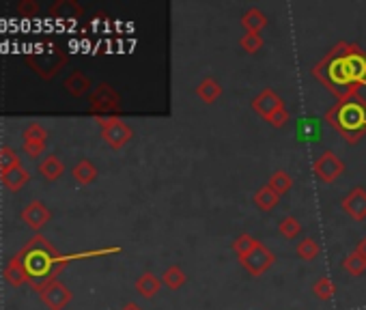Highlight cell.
<instances>
[{"instance_id":"6da1fadb","label":"cell","mask_w":366,"mask_h":310,"mask_svg":"<svg viewBox=\"0 0 366 310\" xmlns=\"http://www.w3.org/2000/svg\"><path fill=\"white\" fill-rule=\"evenodd\" d=\"M311 73L338 97V102L362 97L360 91L366 89V52L358 44L338 42Z\"/></svg>"},{"instance_id":"7a4b0ae2","label":"cell","mask_w":366,"mask_h":310,"mask_svg":"<svg viewBox=\"0 0 366 310\" xmlns=\"http://www.w3.org/2000/svg\"><path fill=\"white\" fill-rule=\"evenodd\" d=\"M20 255L26 267V282L35 293H42L52 280H59L56 276L67 265V257H63L39 232L24 244Z\"/></svg>"},{"instance_id":"3957f363","label":"cell","mask_w":366,"mask_h":310,"mask_svg":"<svg viewBox=\"0 0 366 310\" xmlns=\"http://www.w3.org/2000/svg\"><path fill=\"white\" fill-rule=\"evenodd\" d=\"M323 119L330 123L349 145H358L366 136V100L354 97V100H342L327 108Z\"/></svg>"},{"instance_id":"277c9868","label":"cell","mask_w":366,"mask_h":310,"mask_svg":"<svg viewBox=\"0 0 366 310\" xmlns=\"http://www.w3.org/2000/svg\"><path fill=\"white\" fill-rule=\"evenodd\" d=\"M26 63L39 78L50 80V78H54L56 73H59V69L67 63V54L56 44H50L42 52H35V54L26 56Z\"/></svg>"},{"instance_id":"5b68a950","label":"cell","mask_w":366,"mask_h":310,"mask_svg":"<svg viewBox=\"0 0 366 310\" xmlns=\"http://www.w3.org/2000/svg\"><path fill=\"white\" fill-rule=\"evenodd\" d=\"M119 110H121V95L110 84L102 82L91 91L89 112L95 116V119H98V116H117Z\"/></svg>"},{"instance_id":"8992f818","label":"cell","mask_w":366,"mask_h":310,"mask_svg":"<svg viewBox=\"0 0 366 310\" xmlns=\"http://www.w3.org/2000/svg\"><path fill=\"white\" fill-rule=\"evenodd\" d=\"M98 125L104 143L114 151H121L134 138V129L119 116H98Z\"/></svg>"},{"instance_id":"52a82bcc","label":"cell","mask_w":366,"mask_h":310,"mask_svg":"<svg viewBox=\"0 0 366 310\" xmlns=\"http://www.w3.org/2000/svg\"><path fill=\"white\" fill-rule=\"evenodd\" d=\"M313 170L317 174V179L323 183H334L340 174L345 172V164L334 151H323L319 158L313 162Z\"/></svg>"},{"instance_id":"ba28073f","label":"cell","mask_w":366,"mask_h":310,"mask_svg":"<svg viewBox=\"0 0 366 310\" xmlns=\"http://www.w3.org/2000/svg\"><path fill=\"white\" fill-rule=\"evenodd\" d=\"M274 261H276V257H274V252L269 250L267 246H263V244H259L253 252H250L248 257H244V259H239V263H241V267L248 271L250 276L253 278H259V276H263L265 271L274 265Z\"/></svg>"},{"instance_id":"9c48e42d","label":"cell","mask_w":366,"mask_h":310,"mask_svg":"<svg viewBox=\"0 0 366 310\" xmlns=\"http://www.w3.org/2000/svg\"><path fill=\"white\" fill-rule=\"evenodd\" d=\"M39 298L48 310H63L71 302L73 293H71V289L67 284H63L61 280H52L39 293Z\"/></svg>"},{"instance_id":"30bf717a","label":"cell","mask_w":366,"mask_h":310,"mask_svg":"<svg viewBox=\"0 0 366 310\" xmlns=\"http://www.w3.org/2000/svg\"><path fill=\"white\" fill-rule=\"evenodd\" d=\"M250 106H253V110L261 116L263 121H269L278 110L284 108V100H282V97H280L276 91L263 89V91L255 97L253 104H250Z\"/></svg>"},{"instance_id":"8fae6325","label":"cell","mask_w":366,"mask_h":310,"mask_svg":"<svg viewBox=\"0 0 366 310\" xmlns=\"http://www.w3.org/2000/svg\"><path fill=\"white\" fill-rule=\"evenodd\" d=\"M46 145H48V131L39 123H30L22 136V151L28 158L37 160L46 151Z\"/></svg>"},{"instance_id":"7c38bea8","label":"cell","mask_w":366,"mask_h":310,"mask_svg":"<svg viewBox=\"0 0 366 310\" xmlns=\"http://www.w3.org/2000/svg\"><path fill=\"white\" fill-rule=\"evenodd\" d=\"M50 218H52V213H50V209H48L42 201H30V203L22 209V213H20V220H22L30 230H35V235L50 222Z\"/></svg>"},{"instance_id":"4fadbf2b","label":"cell","mask_w":366,"mask_h":310,"mask_svg":"<svg viewBox=\"0 0 366 310\" xmlns=\"http://www.w3.org/2000/svg\"><path fill=\"white\" fill-rule=\"evenodd\" d=\"M342 211L356 222H364L366 220V190L364 188H354L340 203Z\"/></svg>"},{"instance_id":"5bb4252c","label":"cell","mask_w":366,"mask_h":310,"mask_svg":"<svg viewBox=\"0 0 366 310\" xmlns=\"http://www.w3.org/2000/svg\"><path fill=\"white\" fill-rule=\"evenodd\" d=\"M48 13L54 19H80L84 15V9L75 0H56L54 5H50Z\"/></svg>"},{"instance_id":"9a60e30c","label":"cell","mask_w":366,"mask_h":310,"mask_svg":"<svg viewBox=\"0 0 366 310\" xmlns=\"http://www.w3.org/2000/svg\"><path fill=\"white\" fill-rule=\"evenodd\" d=\"M5 282L11 284V286H22L26 284V267H24V261H22V255L17 252L15 257H11L5 265Z\"/></svg>"},{"instance_id":"2e32d148","label":"cell","mask_w":366,"mask_h":310,"mask_svg":"<svg viewBox=\"0 0 366 310\" xmlns=\"http://www.w3.org/2000/svg\"><path fill=\"white\" fill-rule=\"evenodd\" d=\"M28 179H30V174H28V170L22 164L15 166V168H9L5 172H0V183H3L11 192L22 190L28 183Z\"/></svg>"},{"instance_id":"e0dca14e","label":"cell","mask_w":366,"mask_h":310,"mask_svg":"<svg viewBox=\"0 0 366 310\" xmlns=\"http://www.w3.org/2000/svg\"><path fill=\"white\" fill-rule=\"evenodd\" d=\"M162 278H158L153 271H145L136 280V293H140V298L145 300H153L162 291Z\"/></svg>"},{"instance_id":"ac0fdd59","label":"cell","mask_w":366,"mask_h":310,"mask_svg":"<svg viewBox=\"0 0 366 310\" xmlns=\"http://www.w3.org/2000/svg\"><path fill=\"white\" fill-rule=\"evenodd\" d=\"M65 91L71 95V97H82L91 91L93 82H91V78L82 71H71L67 78H65V82H63Z\"/></svg>"},{"instance_id":"d6986e66","label":"cell","mask_w":366,"mask_h":310,"mask_svg":"<svg viewBox=\"0 0 366 310\" xmlns=\"http://www.w3.org/2000/svg\"><path fill=\"white\" fill-rule=\"evenodd\" d=\"M220 95H222V84L211 75L203 78L196 86V97L203 104H216L220 100Z\"/></svg>"},{"instance_id":"ffe728a7","label":"cell","mask_w":366,"mask_h":310,"mask_svg":"<svg viewBox=\"0 0 366 310\" xmlns=\"http://www.w3.org/2000/svg\"><path fill=\"white\" fill-rule=\"evenodd\" d=\"M267 24H269V19H267V15H265L259 7H250V9H246L244 15H241V26H244L246 33H257V35H261Z\"/></svg>"},{"instance_id":"44dd1931","label":"cell","mask_w":366,"mask_h":310,"mask_svg":"<svg viewBox=\"0 0 366 310\" xmlns=\"http://www.w3.org/2000/svg\"><path fill=\"white\" fill-rule=\"evenodd\" d=\"M65 172V164L59 160V155H48L46 160L39 162V174L46 181H59Z\"/></svg>"},{"instance_id":"7402d4cb","label":"cell","mask_w":366,"mask_h":310,"mask_svg":"<svg viewBox=\"0 0 366 310\" xmlns=\"http://www.w3.org/2000/svg\"><path fill=\"white\" fill-rule=\"evenodd\" d=\"M71 174H73L75 183H80V185H91L95 179H98V166H95L91 160L82 158L80 162H75V166L71 168Z\"/></svg>"},{"instance_id":"603a6c76","label":"cell","mask_w":366,"mask_h":310,"mask_svg":"<svg viewBox=\"0 0 366 310\" xmlns=\"http://www.w3.org/2000/svg\"><path fill=\"white\" fill-rule=\"evenodd\" d=\"M253 203H255V207L259 209V211H272V209H276L278 207V203H280V197L278 194L269 188V185H261L257 192H255V197H253Z\"/></svg>"},{"instance_id":"cb8c5ba5","label":"cell","mask_w":366,"mask_h":310,"mask_svg":"<svg viewBox=\"0 0 366 310\" xmlns=\"http://www.w3.org/2000/svg\"><path fill=\"white\" fill-rule=\"evenodd\" d=\"M321 136V123L315 116H306L298 123V138L302 143H317Z\"/></svg>"},{"instance_id":"d4e9b609","label":"cell","mask_w":366,"mask_h":310,"mask_svg":"<svg viewBox=\"0 0 366 310\" xmlns=\"http://www.w3.org/2000/svg\"><path fill=\"white\" fill-rule=\"evenodd\" d=\"M185 282H187V276H185V271L179 265H170L162 274V284L168 291H179V289L185 286Z\"/></svg>"},{"instance_id":"484cf974","label":"cell","mask_w":366,"mask_h":310,"mask_svg":"<svg viewBox=\"0 0 366 310\" xmlns=\"http://www.w3.org/2000/svg\"><path fill=\"white\" fill-rule=\"evenodd\" d=\"M267 185L272 188L278 194V197H284V194L293 188V179H291V174H289L286 170L278 168V170H274L272 174H269Z\"/></svg>"},{"instance_id":"4316f807","label":"cell","mask_w":366,"mask_h":310,"mask_svg":"<svg viewBox=\"0 0 366 310\" xmlns=\"http://www.w3.org/2000/svg\"><path fill=\"white\" fill-rule=\"evenodd\" d=\"M295 255H298L302 261H315V259H319V255H321V244H319L317 239H313V237H304V239H300L298 246H295Z\"/></svg>"},{"instance_id":"83f0119b","label":"cell","mask_w":366,"mask_h":310,"mask_svg":"<svg viewBox=\"0 0 366 310\" xmlns=\"http://www.w3.org/2000/svg\"><path fill=\"white\" fill-rule=\"evenodd\" d=\"M313 295L321 302H330L336 295V282L327 276H321L315 284H313Z\"/></svg>"},{"instance_id":"f1b7e54d","label":"cell","mask_w":366,"mask_h":310,"mask_svg":"<svg viewBox=\"0 0 366 310\" xmlns=\"http://www.w3.org/2000/svg\"><path fill=\"white\" fill-rule=\"evenodd\" d=\"M259 244H261V241H259L257 237H253V235H248V232H244V235H237V237H235V241L230 244V248H233V252L237 255V259H244V257H248L250 252H253Z\"/></svg>"},{"instance_id":"f546056e","label":"cell","mask_w":366,"mask_h":310,"mask_svg":"<svg viewBox=\"0 0 366 310\" xmlns=\"http://www.w3.org/2000/svg\"><path fill=\"white\" fill-rule=\"evenodd\" d=\"M278 232L284 239H298L302 235V222L295 216H284L278 224Z\"/></svg>"},{"instance_id":"4dcf8cb0","label":"cell","mask_w":366,"mask_h":310,"mask_svg":"<svg viewBox=\"0 0 366 310\" xmlns=\"http://www.w3.org/2000/svg\"><path fill=\"white\" fill-rule=\"evenodd\" d=\"M342 269H345L349 276L358 278V276H364V271H366V263H364V259L358 255V252L354 250V252H349V255H347V257L342 259Z\"/></svg>"},{"instance_id":"1f68e13d","label":"cell","mask_w":366,"mask_h":310,"mask_svg":"<svg viewBox=\"0 0 366 310\" xmlns=\"http://www.w3.org/2000/svg\"><path fill=\"white\" fill-rule=\"evenodd\" d=\"M20 155L15 153L13 147H0V172H5L9 168H15V166H20Z\"/></svg>"},{"instance_id":"d6a6232c","label":"cell","mask_w":366,"mask_h":310,"mask_svg":"<svg viewBox=\"0 0 366 310\" xmlns=\"http://www.w3.org/2000/svg\"><path fill=\"white\" fill-rule=\"evenodd\" d=\"M239 46H241V50H244L246 54H257V52H261V48H263V37L257 35V33H246V35H241V39H239Z\"/></svg>"},{"instance_id":"836d02e7","label":"cell","mask_w":366,"mask_h":310,"mask_svg":"<svg viewBox=\"0 0 366 310\" xmlns=\"http://www.w3.org/2000/svg\"><path fill=\"white\" fill-rule=\"evenodd\" d=\"M15 11L20 17H37L42 11V7H39L37 0H20V3L15 5Z\"/></svg>"},{"instance_id":"e575fe53","label":"cell","mask_w":366,"mask_h":310,"mask_svg":"<svg viewBox=\"0 0 366 310\" xmlns=\"http://www.w3.org/2000/svg\"><path fill=\"white\" fill-rule=\"evenodd\" d=\"M289 121H291V114H289V110L286 108H282V110H278L272 119H269L267 123L272 125V127H276V129H280V127H284Z\"/></svg>"},{"instance_id":"d590c367","label":"cell","mask_w":366,"mask_h":310,"mask_svg":"<svg viewBox=\"0 0 366 310\" xmlns=\"http://www.w3.org/2000/svg\"><path fill=\"white\" fill-rule=\"evenodd\" d=\"M356 252H358V255L364 259V263H366V235L358 241V246H356Z\"/></svg>"},{"instance_id":"8d00e7d4","label":"cell","mask_w":366,"mask_h":310,"mask_svg":"<svg viewBox=\"0 0 366 310\" xmlns=\"http://www.w3.org/2000/svg\"><path fill=\"white\" fill-rule=\"evenodd\" d=\"M121 310H143L136 302H127V304H123L121 306Z\"/></svg>"}]
</instances>
